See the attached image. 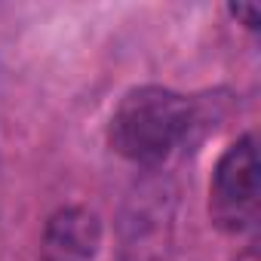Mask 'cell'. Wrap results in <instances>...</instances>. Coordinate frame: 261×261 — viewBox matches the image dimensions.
Here are the masks:
<instances>
[{
  "label": "cell",
  "instance_id": "cell-4",
  "mask_svg": "<svg viewBox=\"0 0 261 261\" xmlns=\"http://www.w3.org/2000/svg\"><path fill=\"white\" fill-rule=\"evenodd\" d=\"M230 16H233V19H243L249 31L258 28V13H255L252 7H230Z\"/></svg>",
  "mask_w": 261,
  "mask_h": 261
},
{
  "label": "cell",
  "instance_id": "cell-2",
  "mask_svg": "<svg viewBox=\"0 0 261 261\" xmlns=\"http://www.w3.org/2000/svg\"><path fill=\"white\" fill-rule=\"evenodd\" d=\"M261 206V172L255 139H237L215 163L209 181V215L224 233H246L258 221Z\"/></svg>",
  "mask_w": 261,
  "mask_h": 261
},
{
  "label": "cell",
  "instance_id": "cell-5",
  "mask_svg": "<svg viewBox=\"0 0 261 261\" xmlns=\"http://www.w3.org/2000/svg\"><path fill=\"white\" fill-rule=\"evenodd\" d=\"M237 261H255V249H246V255H237Z\"/></svg>",
  "mask_w": 261,
  "mask_h": 261
},
{
  "label": "cell",
  "instance_id": "cell-3",
  "mask_svg": "<svg viewBox=\"0 0 261 261\" xmlns=\"http://www.w3.org/2000/svg\"><path fill=\"white\" fill-rule=\"evenodd\" d=\"M101 246V221L86 206H62L49 215L40 261H92Z\"/></svg>",
  "mask_w": 261,
  "mask_h": 261
},
{
  "label": "cell",
  "instance_id": "cell-1",
  "mask_svg": "<svg viewBox=\"0 0 261 261\" xmlns=\"http://www.w3.org/2000/svg\"><path fill=\"white\" fill-rule=\"evenodd\" d=\"M194 108L185 95L163 86L129 89L111 114V148L139 166L163 163L188 136Z\"/></svg>",
  "mask_w": 261,
  "mask_h": 261
}]
</instances>
